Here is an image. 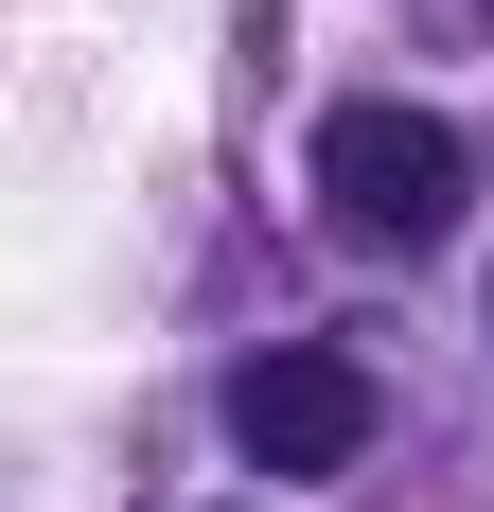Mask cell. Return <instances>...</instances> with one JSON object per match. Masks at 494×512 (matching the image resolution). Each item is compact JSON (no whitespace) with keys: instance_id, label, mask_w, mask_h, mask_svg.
Segmentation results:
<instances>
[{"instance_id":"1","label":"cell","mask_w":494,"mask_h":512,"mask_svg":"<svg viewBox=\"0 0 494 512\" xmlns=\"http://www.w3.org/2000/svg\"><path fill=\"white\" fill-rule=\"evenodd\" d=\"M318 195L371 248H424V230H459V124L442 106H336L318 124Z\"/></svg>"},{"instance_id":"2","label":"cell","mask_w":494,"mask_h":512,"mask_svg":"<svg viewBox=\"0 0 494 512\" xmlns=\"http://www.w3.org/2000/svg\"><path fill=\"white\" fill-rule=\"evenodd\" d=\"M230 442H247L265 477H336L353 442H371V371L318 354V336H300V354H247V371H230Z\"/></svg>"}]
</instances>
